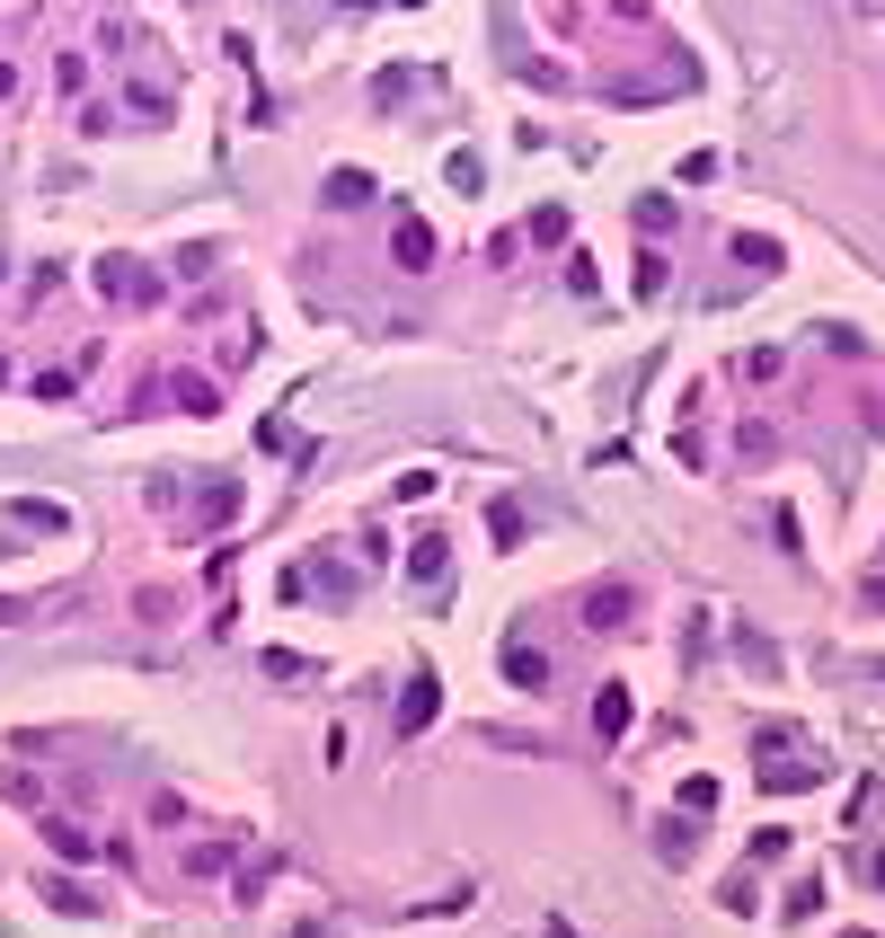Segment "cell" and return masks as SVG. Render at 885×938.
<instances>
[{
	"instance_id": "1",
	"label": "cell",
	"mask_w": 885,
	"mask_h": 938,
	"mask_svg": "<svg viewBox=\"0 0 885 938\" xmlns=\"http://www.w3.org/2000/svg\"><path fill=\"white\" fill-rule=\"evenodd\" d=\"M434 708H443V682H434V674H407V691H398V735H426Z\"/></svg>"
},
{
	"instance_id": "3",
	"label": "cell",
	"mask_w": 885,
	"mask_h": 938,
	"mask_svg": "<svg viewBox=\"0 0 885 938\" xmlns=\"http://www.w3.org/2000/svg\"><path fill=\"white\" fill-rule=\"evenodd\" d=\"M620 726H629V691L602 682V691H593V735H620Z\"/></svg>"
},
{
	"instance_id": "9",
	"label": "cell",
	"mask_w": 885,
	"mask_h": 938,
	"mask_svg": "<svg viewBox=\"0 0 885 938\" xmlns=\"http://www.w3.org/2000/svg\"><path fill=\"white\" fill-rule=\"evenodd\" d=\"M364 195H372V177H355V169H346V177H328V205H364Z\"/></svg>"
},
{
	"instance_id": "6",
	"label": "cell",
	"mask_w": 885,
	"mask_h": 938,
	"mask_svg": "<svg viewBox=\"0 0 885 938\" xmlns=\"http://www.w3.org/2000/svg\"><path fill=\"white\" fill-rule=\"evenodd\" d=\"M10 522H27V531H62L72 514H62V505H45V496H19V505H10Z\"/></svg>"
},
{
	"instance_id": "10",
	"label": "cell",
	"mask_w": 885,
	"mask_h": 938,
	"mask_svg": "<svg viewBox=\"0 0 885 938\" xmlns=\"http://www.w3.org/2000/svg\"><path fill=\"white\" fill-rule=\"evenodd\" d=\"M488 531H496V550H514V541H523V514H514V505H496V514H488Z\"/></svg>"
},
{
	"instance_id": "11",
	"label": "cell",
	"mask_w": 885,
	"mask_h": 938,
	"mask_svg": "<svg viewBox=\"0 0 885 938\" xmlns=\"http://www.w3.org/2000/svg\"><path fill=\"white\" fill-rule=\"evenodd\" d=\"M0 275H10V257H0Z\"/></svg>"
},
{
	"instance_id": "7",
	"label": "cell",
	"mask_w": 885,
	"mask_h": 938,
	"mask_svg": "<svg viewBox=\"0 0 885 938\" xmlns=\"http://www.w3.org/2000/svg\"><path fill=\"white\" fill-rule=\"evenodd\" d=\"M398 266H434V239H426V222H398Z\"/></svg>"
},
{
	"instance_id": "2",
	"label": "cell",
	"mask_w": 885,
	"mask_h": 938,
	"mask_svg": "<svg viewBox=\"0 0 885 938\" xmlns=\"http://www.w3.org/2000/svg\"><path fill=\"white\" fill-rule=\"evenodd\" d=\"M98 284H107V293H124V301H160V275H151V266H133V257H107V266H98Z\"/></svg>"
},
{
	"instance_id": "8",
	"label": "cell",
	"mask_w": 885,
	"mask_h": 938,
	"mask_svg": "<svg viewBox=\"0 0 885 938\" xmlns=\"http://www.w3.org/2000/svg\"><path fill=\"white\" fill-rule=\"evenodd\" d=\"M407 567H417L426 584H443V567H452V558H443V541H417V558H407Z\"/></svg>"
},
{
	"instance_id": "4",
	"label": "cell",
	"mask_w": 885,
	"mask_h": 938,
	"mask_svg": "<svg viewBox=\"0 0 885 938\" xmlns=\"http://www.w3.org/2000/svg\"><path fill=\"white\" fill-rule=\"evenodd\" d=\"M505 674H514L523 691H540V682H550V655H540V646H505Z\"/></svg>"
},
{
	"instance_id": "5",
	"label": "cell",
	"mask_w": 885,
	"mask_h": 938,
	"mask_svg": "<svg viewBox=\"0 0 885 938\" xmlns=\"http://www.w3.org/2000/svg\"><path fill=\"white\" fill-rule=\"evenodd\" d=\"M585 620H593V629H620V620H629V593H620V584H602V593L585 602Z\"/></svg>"
}]
</instances>
